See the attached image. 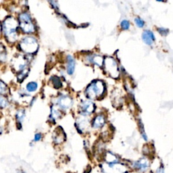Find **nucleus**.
<instances>
[{
  "mask_svg": "<svg viewBox=\"0 0 173 173\" xmlns=\"http://www.w3.org/2000/svg\"><path fill=\"white\" fill-rule=\"evenodd\" d=\"M18 26V21L13 16L7 17L4 21L2 29L5 37L10 43H14L16 41L18 37L16 31Z\"/></svg>",
  "mask_w": 173,
  "mask_h": 173,
  "instance_id": "obj_1",
  "label": "nucleus"
},
{
  "mask_svg": "<svg viewBox=\"0 0 173 173\" xmlns=\"http://www.w3.org/2000/svg\"><path fill=\"white\" fill-rule=\"evenodd\" d=\"M105 91L104 84L102 81H94L86 89L85 93L87 97L95 100L102 97Z\"/></svg>",
  "mask_w": 173,
  "mask_h": 173,
  "instance_id": "obj_2",
  "label": "nucleus"
},
{
  "mask_svg": "<svg viewBox=\"0 0 173 173\" xmlns=\"http://www.w3.org/2000/svg\"><path fill=\"white\" fill-rule=\"evenodd\" d=\"M20 46L24 52L28 54H33L37 52L38 49V42L33 37H26L22 39Z\"/></svg>",
  "mask_w": 173,
  "mask_h": 173,
  "instance_id": "obj_3",
  "label": "nucleus"
},
{
  "mask_svg": "<svg viewBox=\"0 0 173 173\" xmlns=\"http://www.w3.org/2000/svg\"><path fill=\"white\" fill-rule=\"evenodd\" d=\"M19 25L24 33H32L35 31V26L32 22L31 16L27 12H23L19 15Z\"/></svg>",
  "mask_w": 173,
  "mask_h": 173,
  "instance_id": "obj_4",
  "label": "nucleus"
},
{
  "mask_svg": "<svg viewBox=\"0 0 173 173\" xmlns=\"http://www.w3.org/2000/svg\"><path fill=\"white\" fill-rule=\"evenodd\" d=\"M104 70L107 75L112 78H118L119 76L117 61L111 57H107L104 60Z\"/></svg>",
  "mask_w": 173,
  "mask_h": 173,
  "instance_id": "obj_5",
  "label": "nucleus"
},
{
  "mask_svg": "<svg viewBox=\"0 0 173 173\" xmlns=\"http://www.w3.org/2000/svg\"><path fill=\"white\" fill-rule=\"evenodd\" d=\"M12 67L17 73H19L21 72L26 70L27 65V60L24 56L18 55L16 56L15 58L12 60Z\"/></svg>",
  "mask_w": 173,
  "mask_h": 173,
  "instance_id": "obj_6",
  "label": "nucleus"
},
{
  "mask_svg": "<svg viewBox=\"0 0 173 173\" xmlns=\"http://www.w3.org/2000/svg\"><path fill=\"white\" fill-rule=\"evenodd\" d=\"M80 112L83 115H87L93 112L95 109V106L93 103L90 101H85L81 103L80 105Z\"/></svg>",
  "mask_w": 173,
  "mask_h": 173,
  "instance_id": "obj_7",
  "label": "nucleus"
},
{
  "mask_svg": "<svg viewBox=\"0 0 173 173\" xmlns=\"http://www.w3.org/2000/svg\"><path fill=\"white\" fill-rule=\"evenodd\" d=\"M149 166L150 162L145 158H142V159H140L138 161H136L133 163V167H134V169L141 172L147 171V170L149 169Z\"/></svg>",
  "mask_w": 173,
  "mask_h": 173,
  "instance_id": "obj_8",
  "label": "nucleus"
},
{
  "mask_svg": "<svg viewBox=\"0 0 173 173\" xmlns=\"http://www.w3.org/2000/svg\"><path fill=\"white\" fill-rule=\"evenodd\" d=\"M58 103L59 106L62 109H68L72 106V100L70 97H69L67 95H62L58 98Z\"/></svg>",
  "mask_w": 173,
  "mask_h": 173,
  "instance_id": "obj_9",
  "label": "nucleus"
},
{
  "mask_svg": "<svg viewBox=\"0 0 173 173\" xmlns=\"http://www.w3.org/2000/svg\"><path fill=\"white\" fill-rule=\"evenodd\" d=\"M112 100L115 107H120L122 104V95L121 91L116 89L112 95Z\"/></svg>",
  "mask_w": 173,
  "mask_h": 173,
  "instance_id": "obj_10",
  "label": "nucleus"
},
{
  "mask_svg": "<svg viewBox=\"0 0 173 173\" xmlns=\"http://www.w3.org/2000/svg\"><path fill=\"white\" fill-rule=\"evenodd\" d=\"M142 39L147 45H152L155 41V36L151 31L145 30L142 34Z\"/></svg>",
  "mask_w": 173,
  "mask_h": 173,
  "instance_id": "obj_11",
  "label": "nucleus"
},
{
  "mask_svg": "<svg viewBox=\"0 0 173 173\" xmlns=\"http://www.w3.org/2000/svg\"><path fill=\"white\" fill-rule=\"evenodd\" d=\"M65 139V134L60 127L56 128L54 133V141L56 144H60Z\"/></svg>",
  "mask_w": 173,
  "mask_h": 173,
  "instance_id": "obj_12",
  "label": "nucleus"
},
{
  "mask_svg": "<svg viewBox=\"0 0 173 173\" xmlns=\"http://www.w3.org/2000/svg\"><path fill=\"white\" fill-rule=\"evenodd\" d=\"M105 117L103 115H98L96 117L93 122V127L95 128H100L102 127L105 124Z\"/></svg>",
  "mask_w": 173,
  "mask_h": 173,
  "instance_id": "obj_13",
  "label": "nucleus"
},
{
  "mask_svg": "<svg viewBox=\"0 0 173 173\" xmlns=\"http://www.w3.org/2000/svg\"><path fill=\"white\" fill-rule=\"evenodd\" d=\"M67 73L68 75H73L75 72V61L71 56H68L67 57Z\"/></svg>",
  "mask_w": 173,
  "mask_h": 173,
  "instance_id": "obj_14",
  "label": "nucleus"
},
{
  "mask_svg": "<svg viewBox=\"0 0 173 173\" xmlns=\"http://www.w3.org/2000/svg\"><path fill=\"white\" fill-rule=\"evenodd\" d=\"M77 125L78 128L79 130H86V128H87L89 126V122L88 120H86V118H85V117H83L81 118H79Z\"/></svg>",
  "mask_w": 173,
  "mask_h": 173,
  "instance_id": "obj_15",
  "label": "nucleus"
},
{
  "mask_svg": "<svg viewBox=\"0 0 173 173\" xmlns=\"http://www.w3.org/2000/svg\"><path fill=\"white\" fill-rule=\"evenodd\" d=\"M91 62H92L95 64V65H97L98 66H102L103 65V59L102 56H98V55H95V56H93L91 58Z\"/></svg>",
  "mask_w": 173,
  "mask_h": 173,
  "instance_id": "obj_16",
  "label": "nucleus"
},
{
  "mask_svg": "<svg viewBox=\"0 0 173 173\" xmlns=\"http://www.w3.org/2000/svg\"><path fill=\"white\" fill-rule=\"evenodd\" d=\"M51 81L53 83V85L56 89H60L62 86V81L60 80V78L57 76H53L51 78Z\"/></svg>",
  "mask_w": 173,
  "mask_h": 173,
  "instance_id": "obj_17",
  "label": "nucleus"
},
{
  "mask_svg": "<svg viewBox=\"0 0 173 173\" xmlns=\"http://www.w3.org/2000/svg\"><path fill=\"white\" fill-rule=\"evenodd\" d=\"M38 85L35 82H30L26 85V90L29 92H34L37 89Z\"/></svg>",
  "mask_w": 173,
  "mask_h": 173,
  "instance_id": "obj_18",
  "label": "nucleus"
},
{
  "mask_svg": "<svg viewBox=\"0 0 173 173\" xmlns=\"http://www.w3.org/2000/svg\"><path fill=\"white\" fill-rule=\"evenodd\" d=\"M24 117H25V112H24V110L21 109L18 110L16 114V118L17 120L18 121V122L21 123L22 121H23Z\"/></svg>",
  "mask_w": 173,
  "mask_h": 173,
  "instance_id": "obj_19",
  "label": "nucleus"
},
{
  "mask_svg": "<svg viewBox=\"0 0 173 173\" xmlns=\"http://www.w3.org/2000/svg\"><path fill=\"white\" fill-rule=\"evenodd\" d=\"M27 75H28V71H27L26 69V70L21 72V73H19L18 74V75H17V79H18V81H19V82H23V81L24 80V79L26 77Z\"/></svg>",
  "mask_w": 173,
  "mask_h": 173,
  "instance_id": "obj_20",
  "label": "nucleus"
},
{
  "mask_svg": "<svg viewBox=\"0 0 173 173\" xmlns=\"http://www.w3.org/2000/svg\"><path fill=\"white\" fill-rule=\"evenodd\" d=\"M60 117V112L56 109L55 107H53L51 108V116L50 117L52 118V119L56 120L57 118H58Z\"/></svg>",
  "mask_w": 173,
  "mask_h": 173,
  "instance_id": "obj_21",
  "label": "nucleus"
},
{
  "mask_svg": "<svg viewBox=\"0 0 173 173\" xmlns=\"http://www.w3.org/2000/svg\"><path fill=\"white\" fill-rule=\"evenodd\" d=\"M8 101L6 97L0 96V108L4 109V108H6L8 106Z\"/></svg>",
  "mask_w": 173,
  "mask_h": 173,
  "instance_id": "obj_22",
  "label": "nucleus"
},
{
  "mask_svg": "<svg viewBox=\"0 0 173 173\" xmlns=\"http://www.w3.org/2000/svg\"><path fill=\"white\" fill-rule=\"evenodd\" d=\"M120 26L123 30H128L130 27V23L127 20H123V21H121Z\"/></svg>",
  "mask_w": 173,
  "mask_h": 173,
  "instance_id": "obj_23",
  "label": "nucleus"
},
{
  "mask_svg": "<svg viewBox=\"0 0 173 173\" xmlns=\"http://www.w3.org/2000/svg\"><path fill=\"white\" fill-rule=\"evenodd\" d=\"M135 23L136 24V25H137L138 27H139V28H142L145 24L144 21H143L142 19H141L140 18H138V17L135 19Z\"/></svg>",
  "mask_w": 173,
  "mask_h": 173,
  "instance_id": "obj_24",
  "label": "nucleus"
},
{
  "mask_svg": "<svg viewBox=\"0 0 173 173\" xmlns=\"http://www.w3.org/2000/svg\"><path fill=\"white\" fill-rule=\"evenodd\" d=\"M7 89L6 85L5 84L3 81H0V95L4 94V93L6 92Z\"/></svg>",
  "mask_w": 173,
  "mask_h": 173,
  "instance_id": "obj_25",
  "label": "nucleus"
},
{
  "mask_svg": "<svg viewBox=\"0 0 173 173\" xmlns=\"http://www.w3.org/2000/svg\"><path fill=\"white\" fill-rule=\"evenodd\" d=\"M158 31H159V33L162 34V35H166V34L169 33V30L166 29H164V28H160L158 29Z\"/></svg>",
  "mask_w": 173,
  "mask_h": 173,
  "instance_id": "obj_26",
  "label": "nucleus"
},
{
  "mask_svg": "<svg viewBox=\"0 0 173 173\" xmlns=\"http://www.w3.org/2000/svg\"><path fill=\"white\" fill-rule=\"evenodd\" d=\"M41 137H42V135L41 133H37L34 135V141H40L41 139Z\"/></svg>",
  "mask_w": 173,
  "mask_h": 173,
  "instance_id": "obj_27",
  "label": "nucleus"
},
{
  "mask_svg": "<svg viewBox=\"0 0 173 173\" xmlns=\"http://www.w3.org/2000/svg\"><path fill=\"white\" fill-rule=\"evenodd\" d=\"M155 173H164V169H163L162 167L159 168V169L157 170V171Z\"/></svg>",
  "mask_w": 173,
  "mask_h": 173,
  "instance_id": "obj_28",
  "label": "nucleus"
},
{
  "mask_svg": "<svg viewBox=\"0 0 173 173\" xmlns=\"http://www.w3.org/2000/svg\"><path fill=\"white\" fill-rule=\"evenodd\" d=\"M1 133H2V129H1V128H0V135L1 134Z\"/></svg>",
  "mask_w": 173,
  "mask_h": 173,
  "instance_id": "obj_29",
  "label": "nucleus"
},
{
  "mask_svg": "<svg viewBox=\"0 0 173 173\" xmlns=\"http://www.w3.org/2000/svg\"><path fill=\"white\" fill-rule=\"evenodd\" d=\"M0 31H1V26H0Z\"/></svg>",
  "mask_w": 173,
  "mask_h": 173,
  "instance_id": "obj_30",
  "label": "nucleus"
}]
</instances>
